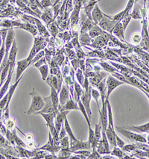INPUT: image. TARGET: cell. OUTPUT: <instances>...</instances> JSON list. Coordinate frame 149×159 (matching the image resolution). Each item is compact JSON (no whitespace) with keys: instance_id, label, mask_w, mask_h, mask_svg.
Here are the masks:
<instances>
[{"instance_id":"b9f144b4","label":"cell","mask_w":149,"mask_h":159,"mask_svg":"<svg viewBox=\"0 0 149 159\" xmlns=\"http://www.w3.org/2000/svg\"><path fill=\"white\" fill-rule=\"evenodd\" d=\"M60 147H61V148H63V149H69L70 147V142L69 141V138L65 136L64 138H62L60 140Z\"/></svg>"},{"instance_id":"e0dca14e","label":"cell","mask_w":149,"mask_h":159,"mask_svg":"<svg viewBox=\"0 0 149 159\" xmlns=\"http://www.w3.org/2000/svg\"><path fill=\"white\" fill-rule=\"evenodd\" d=\"M51 88V94H50V97L51 99V102H52L53 106H54L55 113L56 114L59 112L58 108H59V97H58V93L57 90L53 87L52 85H49Z\"/></svg>"},{"instance_id":"db71d44e","label":"cell","mask_w":149,"mask_h":159,"mask_svg":"<svg viewBox=\"0 0 149 159\" xmlns=\"http://www.w3.org/2000/svg\"><path fill=\"white\" fill-rule=\"evenodd\" d=\"M35 66L37 68L40 67V66H41L42 65H44V64H46V58H42L41 59H40L39 61H37L35 64Z\"/></svg>"},{"instance_id":"74e56055","label":"cell","mask_w":149,"mask_h":159,"mask_svg":"<svg viewBox=\"0 0 149 159\" xmlns=\"http://www.w3.org/2000/svg\"><path fill=\"white\" fill-rule=\"evenodd\" d=\"M91 96H92V97L95 99V102H96V104H97V107H98L99 111H101L100 108H99V97H101L100 93H99V90H97L96 89H94V88H92Z\"/></svg>"},{"instance_id":"d6986e66","label":"cell","mask_w":149,"mask_h":159,"mask_svg":"<svg viewBox=\"0 0 149 159\" xmlns=\"http://www.w3.org/2000/svg\"><path fill=\"white\" fill-rule=\"evenodd\" d=\"M58 110L59 111H70L72 110H79V108L78 104H76L73 99H70L64 105L59 106Z\"/></svg>"},{"instance_id":"6125c7cd","label":"cell","mask_w":149,"mask_h":159,"mask_svg":"<svg viewBox=\"0 0 149 159\" xmlns=\"http://www.w3.org/2000/svg\"><path fill=\"white\" fill-rule=\"evenodd\" d=\"M2 125V123H1V122H0V128H1Z\"/></svg>"},{"instance_id":"30bf717a","label":"cell","mask_w":149,"mask_h":159,"mask_svg":"<svg viewBox=\"0 0 149 159\" xmlns=\"http://www.w3.org/2000/svg\"><path fill=\"white\" fill-rule=\"evenodd\" d=\"M104 15V14H103ZM118 23L117 22L113 21V20H111L109 18H107V16H104L103 19L101 20L100 23H99V26H100L103 30L107 31L108 32L112 33L113 31V28L115 27V25H116Z\"/></svg>"},{"instance_id":"d4e9b609","label":"cell","mask_w":149,"mask_h":159,"mask_svg":"<svg viewBox=\"0 0 149 159\" xmlns=\"http://www.w3.org/2000/svg\"><path fill=\"white\" fill-rule=\"evenodd\" d=\"M103 34H105V32L101 29V27L97 26L96 24H95L93 28L90 30L89 35L90 36L91 38H94L95 37L100 36V35H102Z\"/></svg>"},{"instance_id":"3957f363","label":"cell","mask_w":149,"mask_h":159,"mask_svg":"<svg viewBox=\"0 0 149 159\" xmlns=\"http://www.w3.org/2000/svg\"><path fill=\"white\" fill-rule=\"evenodd\" d=\"M124 84L122 81L119 80V79H116L113 75H108L107 79L106 80V88H107V98L109 99V97L112 92L117 87L122 85Z\"/></svg>"},{"instance_id":"52a82bcc","label":"cell","mask_w":149,"mask_h":159,"mask_svg":"<svg viewBox=\"0 0 149 159\" xmlns=\"http://www.w3.org/2000/svg\"><path fill=\"white\" fill-rule=\"evenodd\" d=\"M18 48L16 46V41L14 39V42L10 49V53L8 56V64H9V70L8 71H14V66H15V61L16 58V54H17Z\"/></svg>"},{"instance_id":"f5cc1de1","label":"cell","mask_w":149,"mask_h":159,"mask_svg":"<svg viewBox=\"0 0 149 159\" xmlns=\"http://www.w3.org/2000/svg\"><path fill=\"white\" fill-rule=\"evenodd\" d=\"M66 134H67V132H66L65 127H64V124L62 125L61 129H60V131L59 132V140H61L62 138H64V137L66 136Z\"/></svg>"},{"instance_id":"4316f807","label":"cell","mask_w":149,"mask_h":159,"mask_svg":"<svg viewBox=\"0 0 149 159\" xmlns=\"http://www.w3.org/2000/svg\"><path fill=\"white\" fill-rule=\"evenodd\" d=\"M17 28H19V29H23L24 30L29 31V32L32 33V34L33 35H34V36L37 34V29L31 23H25V24L21 23V25Z\"/></svg>"},{"instance_id":"ee69618b","label":"cell","mask_w":149,"mask_h":159,"mask_svg":"<svg viewBox=\"0 0 149 159\" xmlns=\"http://www.w3.org/2000/svg\"><path fill=\"white\" fill-rule=\"evenodd\" d=\"M75 155H82V156H84V158H87L88 156H89L90 154V151L89 150V149H80V150H77V151H75L74 152Z\"/></svg>"},{"instance_id":"8d00e7d4","label":"cell","mask_w":149,"mask_h":159,"mask_svg":"<svg viewBox=\"0 0 149 159\" xmlns=\"http://www.w3.org/2000/svg\"><path fill=\"white\" fill-rule=\"evenodd\" d=\"M100 65L102 66V68L104 69L105 71L107 72H110V73H116L117 72V70L116 68H114L113 66H110L109 64H107V63L106 62H100Z\"/></svg>"},{"instance_id":"7a4b0ae2","label":"cell","mask_w":149,"mask_h":159,"mask_svg":"<svg viewBox=\"0 0 149 159\" xmlns=\"http://www.w3.org/2000/svg\"><path fill=\"white\" fill-rule=\"evenodd\" d=\"M116 130L125 136L127 139H128L132 142H139V143H146V139L140 134H137L135 132H132V131L128 130V129H125L124 127H119L116 126Z\"/></svg>"},{"instance_id":"cb8c5ba5","label":"cell","mask_w":149,"mask_h":159,"mask_svg":"<svg viewBox=\"0 0 149 159\" xmlns=\"http://www.w3.org/2000/svg\"><path fill=\"white\" fill-rule=\"evenodd\" d=\"M112 32H113L116 36H117L118 38H121L122 40H125V37H124L125 30L124 29H123L122 24L121 22H119V23L115 25V27L113 28V31H112Z\"/></svg>"},{"instance_id":"03108f58","label":"cell","mask_w":149,"mask_h":159,"mask_svg":"<svg viewBox=\"0 0 149 159\" xmlns=\"http://www.w3.org/2000/svg\"><path fill=\"white\" fill-rule=\"evenodd\" d=\"M148 6H149V0H148Z\"/></svg>"},{"instance_id":"8fae6325","label":"cell","mask_w":149,"mask_h":159,"mask_svg":"<svg viewBox=\"0 0 149 159\" xmlns=\"http://www.w3.org/2000/svg\"><path fill=\"white\" fill-rule=\"evenodd\" d=\"M44 101H45V105L43 108V109L39 111L36 112L35 114H50V113H55L54 106H53L52 102H51L50 96L48 97H43Z\"/></svg>"},{"instance_id":"6f0895ef","label":"cell","mask_w":149,"mask_h":159,"mask_svg":"<svg viewBox=\"0 0 149 159\" xmlns=\"http://www.w3.org/2000/svg\"><path fill=\"white\" fill-rule=\"evenodd\" d=\"M2 111H3V109L0 108V119H1V117H2Z\"/></svg>"},{"instance_id":"44dd1931","label":"cell","mask_w":149,"mask_h":159,"mask_svg":"<svg viewBox=\"0 0 149 159\" xmlns=\"http://www.w3.org/2000/svg\"><path fill=\"white\" fill-rule=\"evenodd\" d=\"M13 72L14 71H8V76H7L6 79H5V82L4 84H3V85L1 87V88H0V100H1L2 98L6 94L7 92H8L9 84H10L11 81Z\"/></svg>"},{"instance_id":"836d02e7","label":"cell","mask_w":149,"mask_h":159,"mask_svg":"<svg viewBox=\"0 0 149 159\" xmlns=\"http://www.w3.org/2000/svg\"><path fill=\"white\" fill-rule=\"evenodd\" d=\"M81 44L82 45H89L90 43L92 41V39L87 33H83L80 36Z\"/></svg>"},{"instance_id":"60d3db41","label":"cell","mask_w":149,"mask_h":159,"mask_svg":"<svg viewBox=\"0 0 149 159\" xmlns=\"http://www.w3.org/2000/svg\"><path fill=\"white\" fill-rule=\"evenodd\" d=\"M110 154L115 155L116 157H117V158H122L124 157V155H125L124 153H123V152L119 149V148H118L116 147H113V150L110 152Z\"/></svg>"},{"instance_id":"9f6ffc18","label":"cell","mask_w":149,"mask_h":159,"mask_svg":"<svg viewBox=\"0 0 149 159\" xmlns=\"http://www.w3.org/2000/svg\"><path fill=\"white\" fill-rule=\"evenodd\" d=\"M25 140L28 141H31V140H33V136L32 134H27L26 136H25Z\"/></svg>"},{"instance_id":"83f0119b","label":"cell","mask_w":149,"mask_h":159,"mask_svg":"<svg viewBox=\"0 0 149 159\" xmlns=\"http://www.w3.org/2000/svg\"><path fill=\"white\" fill-rule=\"evenodd\" d=\"M104 14V16H107V17L109 18V19H110L111 20H113V21L119 23V22H121V20H122L128 14H127L125 10H124L122 11H121L120 13H119V14H116V15H113V16L107 15V14Z\"/></svg>"},{"instance_id":"d6a6232c","label":"cell","mask_w":149,"mask_h":159,"mask_svg":"<svg viewBox=\"0 0 149 159\" xmlns=\"http://www.w3.org/2000/svg\"><path fill=\"white\" fill-rule=\"evenodd\" d=\"M5 123L6 129L11 131V132L14 130V128L16 127V122L14 120V119H12V118L8 117L7 119H5Z\"/></svg>"},{"instance_id":"4dcf8cb0","label":"cell","mask_w":149,"mask_h":159,"mask_svg":"<svg viewBox=\"0 0 149 159\" xmlns=\"http://www.w3.org/2000/svg\"><path fill=\"white\" fill-rule=\"evenodd\" d=\"M74 85H75V99L76 100V102H78L80 100V98L81 97L83 92H84V90H83V88L81 87L80 84H78V83H77L76 82H75L74 81Z\"/></svg>"},{"instance_id":"7402d4cb","label":"cell","mask_w":149,"mask_h":159,"mask_svg":"<svg viewBox=\"0 0 149 159\" xmlns=\"http://www.w3.org/2000/svg\"><path fill=\"white\" fill-rule=\"evenodd\" d=\"M100 1L101 0H88V2L86 3V4H85V6H84V11H85V14L87 16V17L89 18V19H90L91 20H92V16H91L92 11H93V8H94L95 5Z\"/></svg>"},{"instance_id":"816d5d0a","label":"cell","mask_w":149,"mask_h":159,"mask_svg":"<svg viewBox=\"0 0 149 159\" xmlns=\"http://www.w3.org/2000/svg\"><path fill=\"white\" fill-rule=\"evenodd\" d=\"M122 149L125 152H130L135 149V146L133 144H128V145H125Z\"/></svg>"},{"instance_id":"e7e4bbea","label":"cell","mask_w":149,"mask_h":159,"mask_svg":"<svg viewBox=\"0 0 149 159\" xmlns=\"http://www.w3.org/2000/svg\"><path fill=\"white\" fill-rule=\"evenodd\" d=\"M147 95H148V99H149V95H148V94H147Z\"/></svg>"},{"instance_id":"5b68a950","label":"cell","mask_w":149,"mask_h":159,"mask_svg":"<svg viewBox=\"0 0 149 159\" xmlns=\"http://www.w3.org/2000/svg\"><path fill=\"white\" fill-rule=\"evenodd\" d=\"M91 87H88L87 88H85V91L83 92L81 95V101L82 102L83 105L85 107L86 112H87L88 116L90 119H91V109H90V100H91Z\"/></svg>"},{"instance_id":"d590c367","label":"cell","mask_w":149,"mask_h":159,"mask_svg":"<svg viewBox=\"0 0 149 159\" xmlns=\"http://www.w3.org/2000/svg\"><path fill=\"white\" fill-rule=\"evenodd\" d=\"M38 70H40V73L42 75V79L43 81L46 80L48 74H49V66H48L47 64H44V65L40 66V67H38Z\"/></svg>"},{"instance_id":"484cf974","label":"cell","mask_w":149,"mask_h":159,"mask_svg":"<svg viewBox=\"0 0 149 159\" xmlns=\"http://www.w3.org/2000/svg\"><path fill=\"white\" fill-rule=\"evenodd\" d=\"M34 19H35V24L37 25V26L38 31H39L40 35L43 37H46V38L49 37V33L48 32L46 27L41 23V22L39 21V20H37V18H34Z\"/></svg>"},{"instance_id":"ffe728a7","label":"cell","mask_w":149,"mask_h":159,"mask_svg":"<svg viewBox=\"0 0 149 159\" xmlns=\"http://www.w3.org/2000/svg\"><path fill=\"white\" fill-rule=\"evenodd\" d=\"M92 16V20L94 22L95 24H99L100 23V21L103 19L104 17V15H103V13L102 12V11L100 10L98 5H95V6L93 8V11H92L91 14Z\"/></svg>"},{"instance_id":"7bdbcfd3","label":"cell","mask_w":149,"mask_h":159,"mask_svg":"<svg viewBox=\"0 0 149 159\" xmlns=\"http://www.w3.org/2000/svg\"><path fill=\"white\" fill-rule=\"evenodd\" d=\"M76 76H77V78H78V81L79 84H80L82 87H84V74H83V71L81 70V69L77 70Z\"/></svg>"},{"instance_id":"f546056e","label":"cell","mask_w":149,"mask_h":159,"mask_svg":"<svg viewBox=\"0 0 149 159\" xmlns=\"http://www.w3.org/2000/svg\"><path fill=\"white\" fill-rule=\"evenodd\" d=\"M107 115H108V125H110L112 128L114 129L113 124V116L112 113V108L109 102V99H107Z\"/></svg>"},{"instance_id":"7dc6e473","label":"cell","mask_w":149,"mask_h":159,"mask_svg":"<svg viewBox=\"0 0 149 159\" xmlns=\"http://www.w3.org/2000/svg\"><path fill=\"white\" fill-rule=\"evenodd\" d=\"M142 39V36L140 35V34H139V33H135V34H133V36H132V42H133L134 43H139V42H140Z\"/></svg>"},{"instance_id":"681fc988","label":"cell","mask_w":149,"mask_h":159,"mask_svg":"<svg viewBox=\"0 0 149 159\" xmlns=\"http://www.w3.org/2000/svg\"><path fill=\"white\" fill-rule=\"evenodd\" d=\"M115 137H116V145L118 146V147H119V148H121V149H122V148L124 147L125 145V142L123 141V140L121 139L120 138H119V136L117 135L116 134H116H115Z\"/></svg>"},{"instance_id":"11a10c76","label":"cell","mask_w":149,"mask_h":159,"mask_svg":"<svg viewBox=\"0 0 149 159\" xmlns=\"http://www.w3.org/2000/svg\"><path fill=\"white\" fill-rule=\"evenodd\" d=\"M40 5L43 8H47V7H49L51 5V0H41L40 2Z\"/></svg>"},{"instance_id":"be15d7a7","label":"cell","mask_w":149,"mask_h":159,"mask_svg":"<svg viewBox=\"0 0 149 159\" xmlns=\"http://www.w3.org/2000/svg\"><path fill=\"white\" fill-rule=\"evenodd\" d=\"M0 75H1V73H0ZM0 88H1V82H0Z\"/></svg>"},{"instance_id":"f6af8a7d","label":"cell","mask_w":149,"mask_h":159,"mask_svg":"<svg viewBox=\"0 0 149 159\" xmlns=\"http://www.w3.org/2000/svg\"><path fill=\"white\" fill-rule=\"evenodd\" d=\"M139 5H137L136 7L134 8L133 12L130 14V16H131L132 18L134 19H140V14H139Z\"/></svg>"},{"instance_id":"e575fe53","label":"cell","mask_w":149,"mask_h":159,"mask_svg":"<svg viewBox=\"0 0 149 159\" xmlns=\"http://www.w3.org/2000/svg\"><path fill=\"white\" fill-rule=\"evenodd\" d=\"M95 137L96 142L98 143L99 140H102V123L100 124H95Z\"/></svg>"},{"instance_id":"9c48e42d","label":"cell","mask_w":149,"mask_h":159,"mask_svg":"<svg viewBox=\"0 0 149 159\" xmlns=\"http://www.w3.org/2000/svg\"><path fill=\"white\" fill-rule=\"evenodd\" d=\"M61 149V147H59V146H57L55 144L54 139H53V137L51 135V132H49V140H48L47 143L43 147H40L39 149L40 150H46L49 152H51L54 153L56 152H59L60 149Z\"/></svg>"},{"instance_id":"94428289","label":"cell","mask_w":149,"mask_h":159,"mask_svg":"<svg viewBox=\"0 0 149 159\" xmlns=\"http://www.w3.org/2000/svg\"><path fill=\"white\" fill-rule=\"evenodd\" d=\"M147 141H148L149 143V134L148 135V138H147Z\"/></svg>"},{"instance_id":"c3c4849f","label":"cell","mask_w":149,"mask_h":159,"mask_svg":"<svg viewBox=\"0 0 149 159\" xmlns=\"http://www.w3.org/2000/svg\"><path fill=\"white\" fill-rule=\"evenodd\" d=\"M101 154L96 149H93V152L90 154L89 156L87 157V158H101Z\"/></svg>"},{"instance_id":"4fadbf2b","label":"cell","mask_w":149,"mask_h":159,"mask_svg":"<svg viewBox=\"0 0 149 159\" xmlns=\"http://www.w3.org/2000/svg\"><path fill=\"white\" fill-rule=\"evenodd\" d=\"M69 111H59L58 114L55 116V128L58 132L60 131L62 125L64 124V120L65 117L67 116V114H69Z\"/></svg>"},{"instance_id":"ac0fdd59","label":"cell","mask_w":149,"mask_h":159,"mask_svg":"<svg viewBox=\"0 0 149 159\" xmlns=\"http://www.w3.org/2000/svg\"><path fill=\"white\" fill-rule=\"evenodd\" d=\"M97 88L99 89L100 96L102 97V105H104L106 102L107 98V88H106V79H103L99 84H96Z\"/></svg>"},{"instance_id":"8992f818","label":"cell","mask_w":149,"mask_h":159,"mask_svg":"<svg viewBox=\"0 0 149 159\" xmlns=\"http://www.w3.org/2000/svg\"><path fill=\"white\" fill-rule=\"evenodd\" d=\"M31 65V61H29L28 58L23 59L22 61H19L16 62V82L23 76V74L25 70Z\"/></svg>"},{"instance_id":"f907efd6","label":"cell","mask_w":149,"mask_h":159,"mask_svg":"<svg viewBox=\"0 0 149 159\" xmlns=\"http://www.w3.org/2000/svg\"><path fill=\"white\" fill-rule=\"evenodd\" d=\"M134 0H129V1H128V4H127V5H126V8H125V11L127 12V14H129V12H130V11L131 10V8H132V7L134 6Z\"/></svg>"},{"instance_id":"bcb514c9","label":"cell","mask_w":149,"mask_h":159,"mask_svg":"<svg viewBox=\"0 0 149 159\" xmlns=\"http://www.w3.org/2000/svg\"><path fill=\"white\" fill-rule=\"evenodd\" d=\"M44 55H45V52H44L43 50H41L34 57V58L32 59V62H31V64H35V63L37 61H39L40 59H41L42 58H43L44 57Z\"/></svg>"},{"instance_id":"603a6c76","label":"cell","mask_w":149,"mask_h":159,"mask_svg":"<svg viewBox=\"0 0 149 159\" xmlns=\"http://www.w3.org/2000/svg\"><path fill=\"white\" fill-rule=\"evenodd\" d=\"M128 130L132 131L134 132H149V123L144 124L140 126H123Z\"/></svg>"},{"instance_id":"9a60e30c","label":"cell","mask_w":149,"mask_h":159,"mask_svg":"<svg viewBox=\"0 0 149 159\" xmlns=\"http://www.w3.org/2000/svg\"><path fill=\"white\" fill-rule=\"evenodd\" d=\"M69 99V90L66 85L61 87L59 96V106H62L65 104Z\"/></svg>"},{"instance_id":"680465c9","label":"cell","mask_w":149,"mask_h":159,"mask_svg":"<svg viewBox=\"0 0 149 159\" xmlns=\"http://www.w3.org/2000/svg\"><path fill=\"white\" fill-rule=\"evenodd\" d=\"M81 2L83 4H85L86 2H87V0H81Z\"/></svg>"},{"instance_id":"ba28073f","label":"cell","mask_w":149,"mask_h":159,"mask_svg":"<svg viewBox=\"0 0 149 159\" xmlns=\"http://www.w3.org/2000/svg\"><path fill=\"white\" fill-rule=\"evenodd\" d=\"M23 76L20 78L19 80L16 81V82L14 83L13 85L11 86L10 89H9V90L8 91V101H7L6 105H5L4 109H3V111H4V112H5V114H4L5 119H7V118L9 117V104H10V102H11V100L12 97H13V95H14V91H15L16 87L18 86V84H19L20 82L21 81V79H22V78H23Z\"/></svg>"},{"instance_id":"f35d334b","label":"cell","mask_w":149,"mask_h":159,"mask_svg":"<svg viewBox=\"0 0 149 159\" xmlns=\"http://www.w3.org/2000/svg\"><path fill=\"white\" fill-rule=\"evenodd\" d=\"M12 135H13V139H14V142L17 144L18 146H20V147H26V144H25L24 142L20 138L16 135V131L13 130L12 131Z\"/></svg>"},{"instance_id":"7c38bea8","label":"cell","mask_w":149,"mask_h":159,"mask_svg":"<svg viewBox=\"0 0 149 159\" xmlns=\"http://www.w3.org/2000/svg\"><path fill=\"white\" fill-rule=\"evenodd\" d=\"M142 43L140 46L147 51L149 52V36L148 32L147 30V23L144 18V21H143V28H142Z\"/></svg>"},{"instance_id":"277c9868","label":"cell","mask_w":149,"mask_h":159,"mask_svg":"<svg viewBox=\"0 0 149 159\" xmlns=\"http://www.w3.org/2000/svg\"><path fill=\"white\" fill-rule=\"evenodd\" d=\"M46 45V42L45 41V40L42 38H36L35 40H34V47L32 49V50L30 52V54H29L28 59L29 61H31L32 62V59L34 58V57L40 51H41L44 47Z\"/></svg>"},{"instance_id":"2e32d148","label":"cell","mask_w":149,"mask_h":159,"mask_svg":"<svg viewBox=\"0 0 149 159\" xmlns=\"http://www.w3.org/2000/svg\"><path fill=\"white\" fill-rule=\"evenodd\" d=\"M105 133L107 138L108 142H109L110 146L113 148L116 147V140L115 137L116 132L114 130V129L112 128L110 125H108L105 130Z\"/></svg>"},{"instance_id":"5bb4252c","label":"cell","mask_w":149,"mask_h":159,"mask_svg":"<svg viewBox=\"0 0 149 159\" xmlns=\"http://www.w3.org/2000/svg\"><path fill=\"white\" fill-rule=\"evenodd\" d=\"M95 25L94 22L93 20L87 17V16L85 14H83L81 18V33H86L88 30H90Z\"/></svg>"},{"instance_id":"f1b7e54d","label":"cell","mask_w":149,"mask_h":159,"mask_svg":"<svg viewBox=\"0 0 149 159\" xmlns=\"http://www.w3.org/2000/svg\"><path fill=\"white\" fill-rule=\"evenodd\" d=\"M77 103H78V108H79V111H81V112L83 115H84V118H85V120H86V123H87V125H91L90 119L89 116H88L87 112H86V110L85 107H84V105H83L82 102L81 101V99H80V100H79Z\"/></svg>"},{"instance_id":"1f68e13d","label":"cell","mask_w":149,"mask_h":159,"mask_svg":"<svg viewBox=\"0 0 149 159\" xmlns=\"http://www.w3.org/2000/svg\"><path fill=\"white\" fill-rule=\"evenodd\" d=\"M72 152L70 150V149H63V148H61V149H60V151H59V153H58V158H70V155L72 154Z\"/></svg>"},{"instance_id":"003e7915","label":"cell","mask_w":149,"mask_h":159,"mask_svg":"<svg viewBox=\"0 0 149 159\" xmlns=\"http://www.w3.org/2000/svg\"><path fill=\"white\" fill-rule=\"evenodd\" d=\"M135 1H138V0H135Z\"/></svg>"},{"instance_id":"91938a15","label":"cell","mask_w":149,"mask_h":159,"mask_svg":"<svg viewBox=\"0 0 149 159\" xmlns=\"http://www.w3.org/2000/svg\"><path fill=\"white\" fill-rule=\"evenodd\" d=\"M5 157L3 156V155H2L1 153H0V158H5Z\"/></svg>"},{"instance_id":"ab89813d","label":"cell","mask_w":149,"mask_h":159,"mask_svg":"<svg viewBox=\"0 0 149 159\" xmlns=\"http://www.w3.org/2000/svg\"><path fill=\"white\" fill-rule=\"evenodd\" d=\"M131 19H132L131 16H130V14H127V15L125 16V17L123 18L122 20H121V23H122V24L123 29H124L125 31L127 27H128V24H129Z\"/></svg>"},{"instance_id":"6da1fadb","label":"cell","mask_w":149,"mask_h":159,"mask_svg":"<svg viewBox=\"0 0 149 159\" xmlns=\"http://www.w3.org/2000/svg\"><path fill=\"white\" fill-rule=\"evenodd\" d=\"M29 96L32 97V103H31V106L28 111L26 112V114L28 115L39 111L41 109H43L45 105V101H44L43 97H42L37 93L34 88H33L32 92L29 93Z\"/></svg>"}]
</instances>
